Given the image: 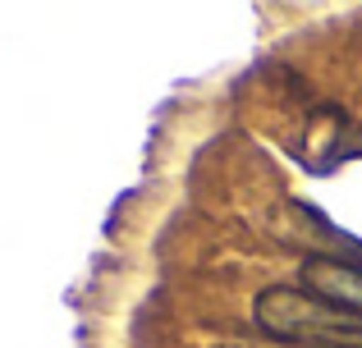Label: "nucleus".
I'll use <instances>...</instances> for the list:
<instances>
[{
    "mask_svg": "<svg viewBox=\"0 0 362 348\" xmlns=\"http://www.w3.org/2000/svg\"><path fill=\"white\" fill-rule=\"evenodd\" d=\"M252 321L271 340L303 344V348H362V316L335 303H321L317 294L293 284L262 289L252 303Z\"/></svg>",
    "mask_w": 362,
    "mask_h": 348,
    "instance_id": "f257e3e1",
    "label": "nucleus"
},
{
    "mask_svg": "<svg viewBox=\"0 0 362 348\" xmlns=\"http://www.w3.org/2000/svg\"><path fill=\"white\" fill-rule=\"evenodd\" d=\"M303 289L321 303H335L344 312L362 316V261L349 257H308L303 261Z\"/></svg>",
    "mask_w": 362,
    "mask_h": 348,
    "instance_id": "f03ea898",
    "label": "nucleus"
}]
</instances>
